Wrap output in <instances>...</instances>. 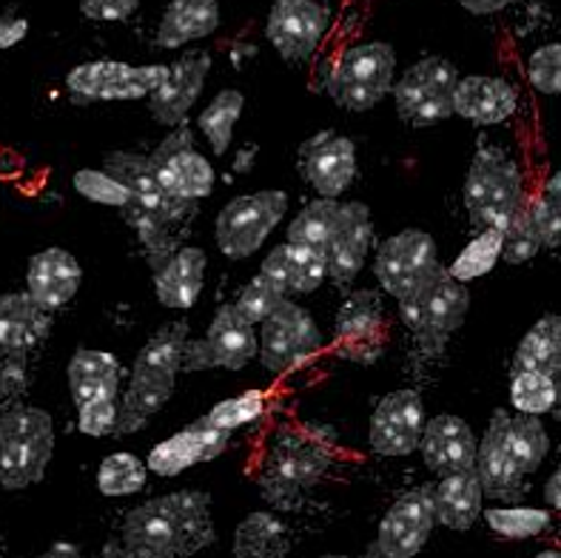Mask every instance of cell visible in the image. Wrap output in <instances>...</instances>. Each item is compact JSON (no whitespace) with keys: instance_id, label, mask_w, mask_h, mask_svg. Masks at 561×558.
Segmentation results:
<instances>
[{"instance_id":"5b68a950","label":"cell","mask_w":561,"mask_h":558,"mask_svg":"<svg viewBox=\"0 0 561 558\" xmlns=\"http://www.w3.org/2000/svg\"><path fill=\"white\" fill-rule=\"evenodd\" d=\"M468 308V285L454 280L445 265L420 291H413L411 297L399 303L402 322L413 333V340L425 356H436L445 351L450 337L462 328Z\"/></svg>"},{"instance_id":"ab89813d","label":"cell","mask_w":561,"mask_h":558,"mask_svg":"<svg viewBox=\"0 0 561 558\" xmlns=\"http://www.w3.org/2000/svg\"><path fill=\"white\" fill-rule=\"evenodd\" d=\"M499 260H502V231L499 228H479L477 237L450 262L448 274L468 285L473 280H482L484 274H491Z\"/></svg>"},{"instance_id":"d6986e66","label":"cell","mask_w":561,"mask_h":558,"mask_svg":"<svg viewBox=\"0 0 561 558\" xmlns=\"http://www.w3.org/2000/svg\"><path fill=\"white\" fill-rule=\"evenodd\" d=\"M208 71H211V55L208 52H188L169 64L165 80L149 94V109L160 126H183L194 103L206 89Z\"/></svg>"},{"instance_id":"d590c367","label":"cell","mask_w":561,"mask_h":558,"mask_svg":"<svg viewBox=\"0 0 561 558\" xmlns=\"http://www.w3.org/2000/svg\"><path fill=\"white\" fill-rule=\"evenodd\" d=\"M128 64L117 60H92L80 64L66 75V89L75 103H112L114 86L121 83Z\"/></svg>"},{"instance_id":"30bf717a","label":"cell","mask_w":561,"mask_h":558,"mask_svg":"<svg viewBox=\"0 0 561 558\" xmlns=\"http://www.w3.org/2000/svg\"><path fill=\"white\" fill-rule=\"evenodd\" d=\"M439 269V248H436L434 237L422 228H405V231L388 237L374 260V274H377L379 285L397 303L411 297L413 291H420Z\"/></svg>"},{"instance_id":"8992f818","label":"cell","mask_w":561,"mask_h":558,"mask_svg":"<svg viewBox=\"0 0 561 558\" xmlns=\"http://www.w3.org/2000/svg\"><path fill=\"white\" fill-rule=\"evenodd\" d=\"M397 80V52L391 43H356L334 60L325 78L328 98L348 112H370L379 106Z\"/></svg>"},{"instance_id":"7c38bea8","label":"cell","mask_w":561,"mask_h":558,"mask_svg":"<svg viewBox=\"0 0 561 558\" xmlns=\"http://www.w3.org/2000/svg\"><path fill=\"white\" fill-rule=\"evenodd\" d=\"M149 160L154 166L157 183L169 197L199 203L211 194L217 183L214 166L194 149V135L185 123L171 128L169 137L151 151Z\"/></svg>"},{"instance_id":"816d5d0a","label":"cell","mask_w":561,"mask_h":558,"mask_svg":"<svg viewBox=\"0 0 561 558\" xmlns=\"http://www.w3.org/2000/svg\"><path fill=\"white\" fill-rule=\"evenodd\" d=\"M137 9H140V0H80V12H83L89 21L100 23L128 21Z\"/></svg>"},{"instance_id":"bcb514c9","label":"cell","mask_w":561,"mask_h":558,"mask_svg":"<svg viewBox=\"0 0 561 558\" xmlns=\"http://www.w3.org/2000/svg\"><path fill=\"white\" fill-rule=\"evenodd\" d=\"M265 413V394L260 390H245L240 396H231V399H222V402L214 405L208 410V422L222 428V431L234 433L242 424H251Z\"/></svg>"},{"instance_id":"4316f807","label":"cell","mask_w":561,"mask_h":558,"mask_svg":"<svg viewBox=\"0 0 561 558\" xmlns=\"http://www.w3.org/2000/svg\"><path fill=\"white\" fill-rule=\"evenodd\" d=\"M208 257L203 248L180 246L171 257H165L154 271V294L163 308L188 311L203 294L206 285Z\"/></svg>"},{"instance_id":"ffe728a7","label":"cell","mask_w":561,"mask_h":558,"mask_svg":"<svg viewBox=\"0 0 561 558\" xmlns=\"http://www.w3.org/2000/svg\"><path fill=\"white\" fill-rule=\"evenodd\" d=\"M228 439H231V431H222V428L208 422L206 417H199L197 422H192L180 433L151 447L146 467L151 474L171 479V476H180L188 467L222 456L228 447Z\"/></svg>"},{"instance_id":"9c48e42d","label":"cell","mask_w":561,"mask_h":558,"mask_svg":"<svg viewBox=\"0 0 561 558\" xmlns=\"http://www.w3.org/2000/svg\"><path fill=\"white\" fill-rule=\"evenodd\" d=\"M288 212V194L279 189L242 194L222 205L214 223V237L228 260H249L256 254L268 234L283 223Z\"/></svg>"},{"instance_id":"6125c7cd","label":"cell","mask_w":561,"mask_h":558,"mask_svg":"<svg viewBox=\"0 0 561 558\" xmlns=\"http://www.w3.org/2000/svg\"><path fill=\"white\" fill-rule=\"evenodd\" d=\"M320 558H348V556H320Z\"/></svg>"},{"instance_id":"681fc988","label":"cell","mask_w":561,"mask_h":558,"mask_svg":"<svg viewBox=\"0 0 561 558\" xmlns=\"http://www.w3.org/2000/svg\"><path fill=\"white\" fill-rule=\"evenodd\" d=\"M527 80L545 98H556L561 92V43H548L527 60Z\"/></svg>"},{"instance_id":"83f0119b","label":"cell","mask_w":561,"mask_h":558,"mask_svg":"<svg viewBox=\"0 0 561 558\" xmlns=\"http://www.w3.org/2000/svg\"><path fill=\"white\" fill-rule=\"evenodd\" d=\"M51 317L26 291L0 294V356H26L49 337Z\"/></svg>"},{"instance_id":"7a4b0ae2","label":"cell","mask_w":561,"mask_h":558,"mask_svg":"<svg viewBox=\"0 0 561 558\" xmlns=\"http://www.w3.org/2000/svg\"><path fill=\"white\" fill-rule=\"evenodd\" d=\"M334 465V442L322 431H285L268 445L260 467V490L271 504L294 508Z\"/></svg>"},{"instance_id":"f6af8a7d","label":"cell","mask_w":561,"mask_h":558,"mask_svg":"<svg viewBox=\"0 0 561 558\" xmlns=\"http://www.w3.org/2000/svg\"><path fill=\"white\" fill-rule=\"evenodd\" d=\"M530 214L539 228L541 248H559L561 246V174H550V180L541 185L536 197H527Z\"/></svg>"},{"instance_id":"f35d334b","label":"cell","mask_w":561,"mask_h":558,"mask_svg":"<svg viewBox=\"0 0 561 558\" xmlns=\"http://www.w3.org/2000/svg\"><path fill=\"white\" fill-rule=\"evenodd\" d=\"M336 219H340V203H336V200H313V203H308L306 208L297 214V219H294L291 226H288V242L325 251L328 242H331V234H334L336 228Z\"/></svg>"},{"instance_id":"6f0895ef","label":"cell","mask_w":561,"mask_h":558,"mask_svg":"<svg viewBox=\"0 0 561 558\" xmlns=\"http://www.w3.org/2000/svg\"><path fill=\"white\" fill-rule=\"evenodd\" d=\"M41 558H80V547L71 542H55Z\"/></svg>"},{"instance_id":"7402d4cb","label":"cell","mask_w":561,"mask_h":558,"mask_svg":"<svg viewBox=\"0 0 561 558\" xmlns=\"http://www.w3.org/2000/svg\"><path fill=\"white\" fill-rule=\"evenodd\" d=\"M507 410H496L488 422V431L482 436V445H477V470L482 493L496 502H519L525 496V474H522L505 442Z\"/></svg>"},{"instance_id":"7dc6e473","label":"cell","mask_w":561,"mask_h":558,"mask_svg":"<svg viewBox=\"0 0 561 558\" xmlns=\"http://www.w3.org/2000/svg\"><path fill=\"white\" fill-rule=\"evenodd\" d=\"M71 185L78 191L80 197L92 200L98 205H108V208H123V205L131 200L128 189L123 183L108 174L103 169H80L75 171V178H71Z\"/></svg>"},{"instance_id":"52a82bcc","label":"cell","mask_w":561,"mask_h":558,"mask_svg":"<svg viewBox=\"0 0 561 558\" xmlns=\"http://www.w3.org/2000/svg\"><path fill=\"white\" fill-rule=\"evenodd\" d=\"M459 71L439 55L422 57L393 80V103L399 121L411 128H431L454 117V92Z\"/></svg>"},{"instance_id":"60d3db41","label":"cell","mask_w":561,"mask_h":558,"mask_svg":"<svg viewBox=\"0 0 561 558\" xmlns=\"http://www.w3.org/2000/svg\"><path fill=\"white\" fill-rule=\"evenodd\" d=\"M482 516L496 536L511 538V542H525V538L541 536L553 524L550 510L519 508V504H513V508H488L482 510Z\"/></svg>"},{"instance_id":"94428289","label":"cell","mask_w":561,"mask_h":558,"mask_svg":"<svg viewBox=\"0 0 561 558\" xmlns=\"http://www.w3.org/2000/svg\"><path fill=\"white\" fill-rule=\"evenodd\" d=\"M363 558H388V556H382V553H377L374 547H368V553H365Z\"/></svg>"},{"instance_id":"8d00e7d4","label":"cell","mask_w":561,"mask_h":558,"mask_svg":"<svg viewBox=\"0 0 561 558\" xmlns=\"http://www.w3.org/2000/svg\"><path fill=\"white\" fill-rule=\"evenodd\" d=\"M242 109H245V98L237 89H226L217 98L208 103L197 117L199 132L206 135V140L211 143V151L217 157L228 155L231 149V140H234V128L242 117Z\"/></svg>"},{"instance_id":"6da1fadb","label":"cell","mask_w":561,"mask_h":558,"mask_svg":"<svg viewBox=\"0 0 561 558\" xmlns=\"http://www.w3.org/2000/svg\"><path fill=\"white\" fill-rule=\"evenodd\" d=\"M123 547L140 558H185L214 542L211 496L178 490L128 510L121 527Z\"/></svg>"},{"instance_id":"277c9868","label":"cell","mask_w":561,"mask_h":558,"mask_svg":"<svg viewBox=\"0 0 561 558\" xmlns=\"http://www.w3.org/2000/svg\"><path fill=\"white\" fill-rule=\"evenodd\" d=\"M525 174L519 163L496 146L473 155L465 178V208L477 228H502L527 203Z\"/></svg>"},{"instance_id":"44dd1931","label":"cell","mask_w":561,"mask_h":558,"mask_svg":"<svg viewBox=\"0 0 561 558\" xmlns=\"http://www.w3.org/2000/svg\"><path fill=\"white\" fill-rule=\"evenodd\" d=\"M374 246V223H370V208L365 203H340V219L331 234V242L325 248L328 280L336 285H348L359 276L365 265V257Z\"/></svg>"},{"instance_id":"b9f144b4","label":"cell","mask_w":561,"mask_h":558,"mask_svg":"<svg viewBox=\"0 0 561 558\" xmlns=\"http://www.w3.org/2000/svg\"><path fill=\"white\" fill-rule=\"evenodd\" d=\"M146 476H149V467L137 459L135 453H112L98 467V490L108 499L135 496L146 488Z\"/></svg>"},{"instance_id":"4dcf8cb0","label":"cell","mask_w":561,"mask_h":558,"mask_svg":"<svg viewBox=\"0 0 561 558\" xmlns=\"http://www.w3.org/2000/svg\"><path fill=\"white\" fill-rule=\"evenodd\" d=\"M220 26V0H171L165 7L154 43L160 49H183L214 35Z\"/></svg>"},{"instance_id":"e575fe53","label":"cell","mask_w":561,"mask_h":558,"mask_svg":"<svg viewBox=\"0 0 561 558\" xmlns=\"http://www.w3.org/2000/svg\"><path fill=\"white\" fill-rule=\"evenodd\" d=\"M505 442L513 462H516V467H519L525 476H534L541 467V462L548 459L550 436L545 422H541V417H530V413L507 417Z\"/></svg>"},{"instance_id":"7bdbcfd3","label":"cell","mask_w":561,"mask_h":558,"mask_svg":"<svg viewBox=\"0 0 561 558\" xmlns=\"http://www.w3.org/2000/svg\"><path fill=\"white\" fill-rule=\"evenodd\" d=\"M511 402L519 413L545 417L559 402V376L519 371L511 376Z\"/></svg>"},{"instance_id":"db71d44e","label":"cell","mask_w":561,"mask_h":558,"mask_svg":"<svg viewBox=\"0 0 561 558\" xmlns=\"http://www.w3.org/2000/svg\"><path fill=\"white\" fill-rule=\"evenodd\" d=\"M26 35H28L26 18H18V14L12 12L0 14V52L18 46Z\"/></svg>"},{"instance_id":"f1b7e54d","label":"cell","mask_w":561,"mask_h":558,"mask_svg":"<svg viewBox=\"0 0 561 558\" xmlns=\"http://www.w3.org/2000/svg\"><path fill=\"white\" fill-rule=\"evenodd\" d=\"M174 382H178V376L131 368L126 394L117 402V428H114V436H128V433L146 431V424L151 422V417H157L169 405L171 394H174Z\"/></svg>"},{"instance_id":"1f68e13d","label":"cell","mask_w":561,"mask_h":558,"mask_svg":"<svg viewBox=\"0 0 561 558\" xmlns=\"http://www.w3.org/2000/svg\"><path fill=\"white\" fill-rule=\"evenodd\" d=\"M482 485H479L477 470H462V474L442 476L434 488V516L436 524L448 531H470L482 516Z\"/></svg>"},{"instance_id":"8fae6325","label":"cell","mask_w":561,"mask_h":558,"mask_svg":"<svg viewBox=\"0 0 561 558\" xmlns=\"http://www.w3.org/2000/svg\"><path fill=\"white\" fill-rule=\"evenodd\" d=\"M256 360V331L234 305H220L203 340H188L183 351V371H242Z\"/></svg>"},{"instance_id":"c3c4849f","label":"cell","mask_w":561,"mask_h":558,"mask_svg":"<svg viewBox=\"0 0 561 558\" xmlns=\"http://www.w3.org/2000/svg\"><path fill=\"white\" fill-rule=\"evenodd\" d=\"M283 299H285L283 291H277L268 280H265V276L256 274L254 280L240 291V297H237L231 305H234L237 314H240L242 319H249L251 326H260V322H263V319L268 317L279 303H283Z\"/></svg>"},{"instance_id":"680465c9","label":"cell","mask_w":561,"mask_h":558,"mask_svg":"<svg viewBox=\"0 0 561 558\" xmlns=\"http://www.w3.org/2000/svg\"><path fill=\"white\" fill-rule=\"evenodd\" d=\"M103 558H140V556H135V553L128 550V547H123L121 538H117V542L112 538V542L103 547Z\"/></svg>"},{"instance_id":"4fadbf2b","label":"cell","mask_w":561,"mask_h":558,"mask_svg":"<svg viewBox=\"0 0 561 558\" xmlns=\"http://www.w3.org/2000/svg\"><path fill=\"white\" fill-rule=\"evenodd\" d=\"M336 354L356 365H374L388 348V317L377 291H354L336 311Z\"/></svg>"},{"instance_id":"cb8c5ba5","label":"cell","mask_w":561,"mask_h":558,"mask_svg":"<svg viewBox=\"0 0 561 558\" xmlns=\"http://www.w3.org/2000/svg\"><path fill=\"white\" fill-rule=\"evenodd\" d=\"M83 283V269L66 248H43L28 260L26 294L41 305L43 311H57L78 297Z\"/></svg>"},{"instance_id":"f907efd6","label":"cell","mask_w":561,"mask_h":558,"mask_svg":"<svg viewBox=\"0 0 561 558\" xmlns=\"http://www.w3.org/2000/svg\"><path fill=\"white\" fill-rule=\"evenodd\" d=\"M117 396L112 399H94V402H85L78 408V431L83 436L103 439L114 436V428H117Z\"/></svg>"},{"instance_id":"836d02e7","label":"cell","mask_w":561,"mask_h":558,"mask_svg":"<svg viewBox=\"0 0 561 558\" xmlns=\"http://www.w3.org/2000/svg\"><path fill=\"white\" fill-rule=\"evenodd\" d=\"M291 547V533L274 513L256 510L240 522L234 533L237 558H285Z\"/></svg>"},{"instance_id":"3957f363","label":"cell","mask_w":561,"mask_h":558,"mask_svg":"<svg viewBox=\"0 0 561 558\" xmlns=\"http://www.w3.org/2000/svg\"><path fill=\"white\" fill-rule=\"evenodd\" d=\"M55 456V422L49 410L14 405L0 410V488L26 490L46 476Z\"/></svg>"},{"instance_id":"be15d7a7","label":"cell","mask_w":561,"mask_h":558,"mask_svg":"<svg viewBox=\"0 0 561 558\" xmlns=\"http://www.w3.org/2000/svg\"><path fill=\"white\" fill-rule=\"evenodd\" d=\"M0 558H3V556H0Z\"/></svg>"},{"instance_id":"ac0fdd59","label":"cell","mask_w":561,"mask_h":558,"mask_svg":"<svg viewBox=\"0 0 561 558\" xmlns=\"http://www.w3.org/2000/svg\"><path fill=\"white\" fill-rule=\"evenodd\" d=\"M299 174L320 197H342L356 180V146L334 128L308 137L297 155Z\"/></svg>"},{"instance_id":"603a6c76","label":"cell","mask_w":561,"mask_h":558,"mask_svg":"<svg viewBox=\"0 0 561 558\" xmlns=\"http://www.w3.org/2000/svg\"><path fill=\"white\" fill-rule=\"evenodd\" d=\"M477 433L470 431V424L454 413H439L427 419L425 431L420 439V451L425 467L434 476L462 474L477 465Z\"/></svg>"},{"instance_id":"484cf974","label":"cell","mask_w":561,"mask_h":558,"mask_svg":"<svg viewBox=\"0 0 561 558\" xmlns=\"http://www.w3.org/2000/svg\"><path fill=\"white\" fill-rule=\"evenodd\" d=\"M260 276H265L277 291H283L285 297H306L313 294L328 280V260L325 251L317 248L294 246L285 240L277 246L260 265Z\"/></svg>"},{"instance_id":"9f6ffc18","label":"cell","mask_w":561,"mask_h":558,"mask_svg":"<svg viewBox=\"0 0 561 558\" xmlns=\"http://www.w3.org/2000/svg\"><path fill=\"white\" fill-rule=\"evenodd\" d=\"M545 502L553 510L561 508V470H553L550 479L545 481Z\"/></svg>"},{"instance_id":"f546056e","label":"cell","mask_w":561,"mask_h":558,"mask_svg":"<svg viewBox=\"0 0 561 558\" xmlns=\"http://www.w3.org/2000/svg\"><path fill=\"white\" fill-rule=\"evenodd\" d=\"M69 394L75 408L94 399H112L121 394V360L108 351H94V348H78L69 360Z\"/></svg>"},{"instance_id":"d6a6232c","label":"cell","mask_w":561,"mask_h":558,"mask_svg":"<svg viewBox=\"0 0 561 558\" xmlns=\"http://www.w3.org/2000/svg\"><path fill=\"white\" fill-rule=\"evenodd\" d=\"M536 371V374L559 376L561 371V317L545 314L530 331L522 337L513 354V374Z\"/></svg>"},{"instance_id":"11a10c76","label":"cell","mask_w":561,"mask_h":558,"mask_svg":"<svg viewBox=\"0 0 561 558\" xmlns=\"http://www.w3.org/2000/svg\"><path fill=\"white\" fill-rule=\"evenodd\" d=\"M465 12L470 14H479V18H488V14H499L505 12V9L516 7L522 0H456Z\"/></svg>"},{"instance_id":"ee69618b","label":"cell","mask_w":561,"mask_h":558,"mask_svg":"<svg viewBox=\"0 0 561 558\" xmlns=\"http://www.w3.org/2000/svg\"><path fill=\"white\" fill-rule=\"evenodd\" d=\"M499 231H502V260L511 265L530 262L541 251L539 228H536V219L527 203Z\"/></svg>"},{"instance_id":"d4e9b609","label":"cell","mask_w":561,"mask_h":558,"mask_svg":"<svg viewBox=\"0 0 561 558\" xmlns=\"http://www.w3.org/2000/svg\"><path fill=\"white\" fill-rule=\"evenodd\" d=\"M519 109V94L507 80L491 75L459 78L454 92V114L473 126H502Z\"/></svg>"},{"instance_id":"e0dca14e","label":"cell","mask_w":561,"mask_h":558,"mask_svg":"<svg viewBox=\"0 0 561 558\" xmlns=\"http://www.w3.org/2000/svg\"><path fill=\"white\" fill-rule=\"evenodd\" d=\"M103 171H108L117 183H123L131 194V203L154 214L157 219H163L165 226H180L197 214V203L192 200L169 197L160 183H157L154 166H151L149 155H135V151H108L103 157Z\"/></svg>"},{"instance_id":"2e32d148","label":"cell","mask_w":561,"mask_h":558,"mask_svg":"<svg viewBox=\"0 0 561 558\" xmlns=\"http://www.w3.org/2000/svg\"><path fill=\"white\" fill-rule=\"evenodd\" d=\"M425 402L416 390H393L370 413L368 442L374 453L402 459L420 451V439L425 431Z\"/></svg>"},{"instance_id":"91938a15","label":"cell","mask_w":561,"mask_h":558,"mask_svg":"<svg viewBox=\"0 0 561 558\" xmlns=\"http://www.w3.org/2000/svg\"><path fill=\"white\" fill-rule=\"evenodd\" d=\"M534 558H561V553L559 550H541L539 556H534Z\"/></svg>"},{"instance_id":"ba28073f","label":"cell","mask_w":561,"mask_h":558,"mask_svg":"<svg viewBox=\"0 0 561 558\" xmlns=\"http://www.w3.org/2000/svg\"><path fill=\"white\" fill-rule=\"evenodd\" d=\"M322 351V331L302 305L285 297L283 303L260 322L256 356L263 368L274 376L306 368Z\"/></svg>"},{"instance_id":"9a60e30c","label":"cell","mask_w":561,"mask_h":558,"mask_svg":"<svg viewBox=\"0 0 561 558\" xmlns=\"http://www.w3.org/2000/svg\"><path fill=\"white\" fill-rule=\"evenodd\" d=\"M434 527V485H420L388 508L370 547L388 558H413L427 545Z\"/></svg>"},{"instance_id":"5bb4252c","label":"cell","mask_w":561,"mask_h":558,"mask_svg":"<svg viewBox=\"0 0 561 558\" xmlns=\"http://www.w3.org/2000/svg\"><path fill=\"white\" fill-rule=\"evenodd\" d=\"M328 26L331 12L320 0H274L265 21V37L283 60L302 64L320 49Z\"/></svg>"},{"instance_id":"f5cc1de1","label":"cell","mask_w":561,"mask_h":558,"mask_svg":"<svg viewBox=\"0 0 561 558\" xmlns=\"http://www.w3.org/2000/svg\"><path fill=\"white\" fill-rule=\"evenodd\" d=\"M26 388V356H0V408Z\"/></svg>"},{"instance_id":"74e56055","label":"cell","mask_w":561,"mask_h":558,"mask_svg":"<svg viewBox=\"0 0 561 558\" xmlns=\"http://www.w3.org/2000/svg\"><path fill=\"white\" fill-rule=\"evenodd\" d=\"M185 342H188V326H183V322H171V326L160 328L157 333H151L149 342L137 354L135 368L178 376L183 371Z\"/></svg>"}]
</instances>
